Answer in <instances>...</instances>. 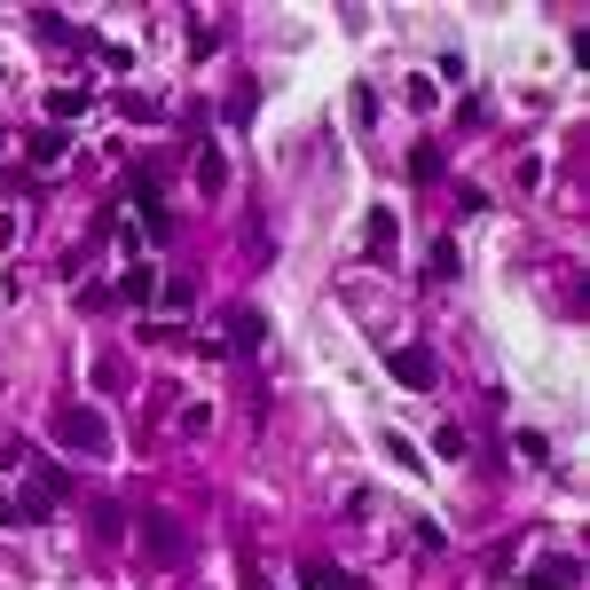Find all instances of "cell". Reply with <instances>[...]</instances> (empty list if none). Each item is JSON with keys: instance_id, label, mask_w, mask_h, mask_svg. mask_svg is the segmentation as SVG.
I'll return each instance as SVG.
<instances>
[{"instance_id": "1", "label": "cell", "mask_w": 590, "mask_h": 590, "mask_svg": "<svg viewBox=\"0 0 590 590\" xmlns=\"http://www.w3.org/2000/svg\"><path fill=\"white\" fill-rule=\"evenodd\" d=\"M55 441H63L71 457L103 465V457H111V417H103L95 401H63V409H55Z\"/></svg>"}, {"instance_id": "2", "label": "cell", "mask_w": 590, "mask_h": 590, "mask_svg": "<svg viewBox=\"0 0 590 590\" xmlns=\"http://www.w3.org/2000/svg\"><path fill=\"white\" fill-rule=\"evenodd\" d=\"M142 551H150V567L182 574V567H190V528H182L174 512H157V503H142Z\"/></svg>"}, {"instance_id": "3", "label": "cell", "mask_w": 590, "mask_h": 590, "mask_svg": "<svg viewBox=\"0 0 590 590\" xmlns=\"http://www.w3.org/2000/svg\"><path fill=\"white\" fill-rule=\"evenodd\" d=\"M268 347V315L261 307H228V323H221V355H261Z\"/></svg>"}, {"instance_id": "4", "label": "cell", "mask_w": 590, "mask_h": 590, "mask_svg": "<svg viewBox=\"0 0 590 590\" xmlns=\"http://www.w3.org/2000/svg\"><path fill=\"white\" fill-rule=\"evenodd\" d=\"M386 370H394V386H409V394H434V378H441L426 347H394V355H386Z\"/></svg>"}, {"instance_id": "5", "label": "cell", "mask_w": 590, "mask_h": 590, "mask_svg": "<svg viewBox=\"0 0 590 590\" xmlns=\"http://www.w3.org/2000/svg\"><path fill=\"white\" fill-rule=\"evenodd\" d=\"M394 236H401L394 228V205H370V221H363V261L370 268H394Z\"/></svg>"}, {"instance_id": "6", "label": "cell", "mask_w": 590, "mask_h": 590, "mask_svg": "<svg viewBox=\"0 0 590 590\" xmlns=\"http://www.w3.org/2000/svg\"><path fill=\"white\" fill-rule=\"evenodd\" d=\"M190 182H197L205 197H221V190H228V157H221L213 142H197V157H190Z\"/></svg>"}, {"instance_id": "7", "label": "cell", "mask_w": 590, "mask_h": 590, "mask_svg": "<svg viewBox=\"0 0 590 590\" xmlns=\"http://www.w3.org/2000/svg\"><path fill=\"white\" fill-rule=\"evenodd\" d=\"M528 582H536V590H574V582H582V559H567V551H559V559H536Z\"/></svg>"}, {"instance_id": "8", "label": "cell", "mask_w": 590, "mask_h": 590, "mask_svg": "<svg viewBox=\"0 0 590 590\" xmlns=\"http://www.w3.org/2000/svg\"><path fill=\"white\" fill-rule=\"evenodd\" d=\"M88 111H95V95H88V88H55V95H48V119H55V134H63V126H79Z\"/></svg>"}, {"instance_id": "9", "label": "cell", "mask_w": 590, "mask_h": 590, "mask_svg": "<svg viewBox=\"0 0 590 590\" xmlns=\"http://www.w3.org/2000/svg\"><path fill=\"white\" fill-rule=\"evenodd\" d=\"M126 228H134V244H165V197H134V213H126Z\"/></svg>"}, {"instance_id": "10", "label": "cell", "mask_w": 590, "mask_h": 590, "mask_svg": "<svg viewBox=\"0 0 590 590\" xmlns=\"http://www.w3.org/2000/svg\"><path fill=\"white\" fill-rule=\"evenodd\" d=\"M157 284H165V276H157L150 261H134V268L119 276V292H111V299H134V307H150V299H157Z\"/></svg>"}, {"instance_id": "11", "label": "cell", "mask_w": 590, "mask_h": 590, "mask_svg": "<svg viewBox=\"0 0 590 590\" xmlns=\"http://www.w3.org/2000/svg\"><path fill=\"white\" fill-rule=\"evenodd\" d=\"M88 528H95L103 543H119V536H126V503H119V496H95V503H88Z\"/></svg>"}, {"instance_id": "12", "label": "cell", "mask_w": 590, "mask_h": 590, "mask_svg": "<svg viewBox=\"0 0 590 590\" xmlns=\"http://www.w3.org/2000/svg\"><path fill=\"white\" fill-rule=\"evenodd\" d=\"M299 582H307V590H355V574L330 567V559H299Z\"/></svg>"}, {"instance_id": "13", "label": "cell", "mask_w": 590, "mask_h": 590, "mask_svg": "<svg viewBox=\"0 0 590 590\" xmlns=\"http://www.w3.org/2000/svg\"><path fill=\"white\" fill-rule=\"evenodd\" d=\"M24 157H32V165H63V134H55V126H32V134H24Z\"/></svg>"}, {"instance_id": "14", "label": "cell", "mask_w": 590, "mask_h": 590, "mask_svg": "<svg viewBox=\"0 0 590 590\" xmlns=\"http://www.w3.org/2000/svg\"><path fill=\"white\" fill-rule=\"evenodd\" d=\"M457 268H465V252H457V236H441V244L426 252V276H434V284H449Z\"/></svg>"}, {"instance_id": "15", "label": "cell", "mask_w": 590, "mask_h": 590, "mask_svg": "<svg viewBox=\"0 0 590 590\" xmlns=\"http://www.w3.org/2000/svg\"><path fill=\"white\" fill-rule=\"evenodd\" d=\"M409 182H441V150H434V142L409 150Z\"/></svg>"}, {"instance_id": "16", "label": "cell", "mask_w": 590, "mask_h": 590, "mask_svg": "<svg viewBox=\"0 0 590 590\" xmlns=\"http://www.w3.org/2000/svg\"><path fill=\"white\" fill-rule=\"evenodd\" d=\"M434 457H449V465L472 457V434H465V426H441V434H434Z\"/></svg>"}, {"instance_id": "17", "label": "cell", "mask_w": 590, "mask_h": 590, "mask_svg": "<svg viewBox=\"0 0 590 590\" xmlns=\"http://www.w3.org/2000/svg\"><path fill=\"white\" fill-rule=\"evenodd\" d=\"M252 103H261V88H252V79H244V88H236V95H228V119H236V126H244V119H252Z\"/></svg>"}, {"instance_id": "18", "label": "cell", "mask_w": 590, "mask_h": 590, "mask_svg": "<svg viewBox=\"0 0 590 590\" xmlns=\"http://www.w3.org/2000/svg\"><path fill=\"white\" fill-rule=\"evenodd\" d=\"M0 528H24V496H9V488H0Z\"/></svg>"}]
</instances>
